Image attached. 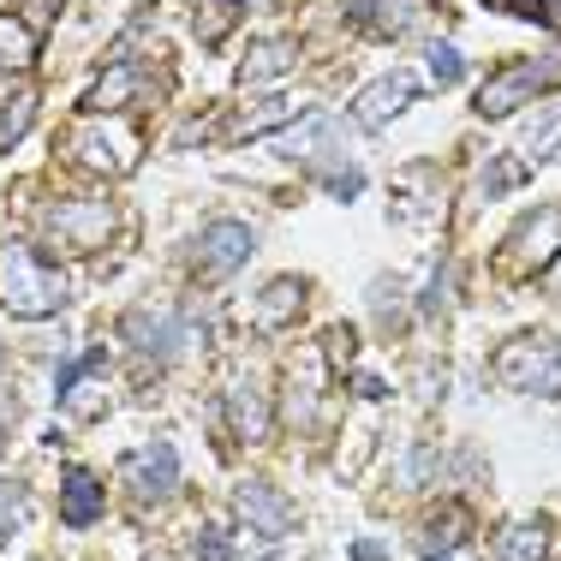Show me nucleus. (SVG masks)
<instances>
[{"label":"nucleus","instance_id":"20","mask_svg":"<svg viewBox=\"0 0 561 561\" xmlns=\"http://www.w3.org/2000/svg\"><path fill=\"white\" fill-rule=\"evenodd\" d=\"M31 114H36V90L31 84H12V102H7V114H0V150H7L12 138H24Z\"/></svg>","mask_w":561,"mask_h":561},{"label":"nucleus","instance_id":"17","mask_svg":"<svg viewBox=\"0 0 561 561\" xmlns=\"http://www.w3.org/2000/svg\"><path fill=\"white\" fill-rule=\"evenodd\" d=\"M131 90H138V66H131V60H114L108 72L96 78V90H90V108H96V114H114V108H126V102H131Z\"/></svg>","mask_w":561,"mask_h":561},{"label":"nucleus","instance_id":"13","mask_svg":"<svg viewBox=\"0 0 561 561\" xmlns=\"http://www.w3.org/2000/svg\"><path fill=\"white\" fill-rule=\"evenodd\" d=\"M550 556V519H514L496 531V561H543Z\"/></svg>","mask_w":561,"mask_h":561},{"label":"nucleus","instance_id":"28","mask_svg":"<svg viewBox=\"0 0 561 561\" xmlns=\"http://www.w3.org/2000/svg\"><path fill=\"white\" fill-rule=\"evenodd\" d=\"M436 472V454L431 448H412L407 454V484H419V478H431Z\"/></svg>","mask_w":561,"mask_h":561},{"label":"nucleus","instance_id":"7","mask_svg":"<svg viewBox=\"0 0 561 561\" xmlns=\"http://www.w3.org/2000/svg\"><path fill=\"white\" fill-rule=\"evenodd\" d=\"M126 484L138 502H162L180 490V454H173V443H150L144 454H131L126 466Z\"/></svg>","mask_w":561,"mask_h":561},{"label":"nucleus","instance_id":"23","mask_svg":"<svg viewBox=\"0 0 561 561\" xmlns=\"http://www.w3.org/2000/svg\"><path fill=\"white\" fill-rule=\"evenodd\" d=\"M263 431H270V407H263V394H239V436L257 443Z\"/></svg>","mask_w":561,"mask_h":561},{"label":"nucleus","instance_id":"24","mask_svg":"<svg viewBox=\"0 0 561 561\" xmlns=\"http://www.w3.org/2000/svg\"><path fill=\"white\" fill-rule=\"evenodd\" d=\"M299 299H305L299 280H287V287H270V293H263V323H275V317H293V311H299Z\"/></svg>","mask_w":561,"mask_h":561},{"label":"nucleus","instance_id":"4","mask_svg":"<svg viewBox=\"0 0 561 561\" xmlns=\"http://www.w3.org/2000/svg\"><path fill=\"white\" fill-rule=\"evenodd\" d=\"M556 370H561V341L550 335H526L502 346V377L514 389H556Z\"/></svg>","mask_w":561,"mask_h":561},{"label":"nucleus","instance_id":"25","mask_svg":"<svg viewBox=\"0 0 561 561\" xmlns=\"http://www.w3.org/2000/svg\"><path fill=\"white\" fill-rule=\"evenodd\" d=\"M424 55H431V78H436V84H460V72H466V66H460V48L431 43Z\"/></svg>","mask_w":561,"mask_h":561},{"label":"nucleus","instance_id":"26","mask_svg":"<svg viewBox=\"0 0 561 561\" xmlns=\"http://www.w3.org/2000/svg\"><path fill=\"white\" fill-rule=\"evenodd\" d=\"M197 556H204V561H233V531H227V526H204V531H197Z\"/></svg>","mask_w":561,"mask_h":561},{"label":"nucleus","instance_id":"10","mask_svg":"<svg viewBox=\"0 0 561 561\" xmlns=\"http://www.w3.org/2000/svg\"><path fill=\"white\" fill-rule=\"evenodd\" d=\"M275 150L280 156H293V162H299V156H335V119H329L323 108H311V114H299L293 119V126H280L275 131Z\"/></svg>","mask_w":561,"mask_h":561},{"label":"nucleus","instance_id":"32","mask_svg":"<svg viewBox=\"0 0 561 561\" xmlns=\"http://www.w3.org/2000/svg\"><path fill=\"white\" fill-rule=\"evenodd\" d=\"M556 287H561V263H556Z\"/></svg>","mask_w":561,"mask_h":561},{"label":"nucleus","instance_id":"30","mask_svg":"<svg viewBox=\"0 0 561 561\" xmlns=\"http://www.w3.org/2000/svg\"><path fill=\"white\" fill-rule=\"evenodd\" d=\"M353 561H389V550H382V543H370V538H358L353 543Z\"/></svg>","mask_w":561,"mask_h":561},{"label":"nucleus","instance_id":"27","mask_svg":"<svg viewBox=\"0 0 561 561\" xmlns=\"http://www.w3.org/2000/svg\"><path fill=\"white\" fill-rule=\"evenodd\" d=\"M323 185L341 197V204H353V197L365 192V173H358V168H335V173H323Z\"/></svg>","mask_w":561,"mask_h":561},{"label":"nucleus","instance_id":"8","mask_svg":"<svg viewBox=\"0 0 561 561\" xmlns=\"http://www.w3.org/2000/svg\"><path fill=\"white\" fill-rule=\"evenodd\" d=\"M556 245H561V209H531V216L514 227V239H507L502 257L519 263V270H531V263H543Z\"/></svg>","mask_w":561,"mask_h":561},{"label":"nucleus","instance_id":"16","mask_svg":"<svg viewBox=\"0 0 561 561\" xmlns=\"http://www.w3.org/2000/svg\"><path fill=\"white\" fill-rule=\"evenodd\" d=\"M60 514H66V526H90V519L102 514V484L84 472V466H72L66 472V496H60Z\"/></svg>","mask_w":561,"mask_h":561},{"label":"nucleus","instance_id":"11","mask_svg":"<svg viewBox=\"0 0 561 561\" xmlns=\"http://www.w3.org/2000/svg\"><path fill=\"white\" fill-rule=\"evenodd\" d=\"M293 60H299V48H293L287 36H263V43L251 48L245 60H239V90H257V84H270V78H280Z\"/></svg>","mask_w":561,"mask_h":561},{"label":"nucleus","instance_id":"9","mask_svg":"<svg viewBox=\"0 0 561 561\" xmlns=\"http://www.w3.org/2000/svg\"><path fill=\"white\" fill-rule=\"evenodd\" d=\"M233 507L263 531V538H287V531H293V507H287V496H280L275 484H257V478H251V484H239L233 490Z\"/></svg>","mask_w":561,"mask_h":561},{"label":"nucleus","instance_id":"12","mask_svg":"<svg viewBox=\"0 0 561 561\" xmlns=\"http://www.w3.org/2000/svg\"><path fill=\"white\" fill-rule=\"evenodd\" d=\"M126 335H131V346H144V353H180V346H192L180 317H162V311H138L126 323Z\"/></svg>","mask_w":561,"mask_h":561},{"label":"nucleus","instance_id":"29","mask_svg":"<svg viewBox=\"0 0 561 561\" xmlns=\"http://www.w3.org/2000/svg\"><path fill=\"white\" fill-rule=\"evenodd\" d=\"M60 7H66V0H24V12H31V24H48Z\"/></svg>","mask_w":561,"mask_h":561},{"label":"nucleus","instance_id":"31","mask_svg":"<svg viewBox=\"0 0 561 561\" xmlns=\"http://www.w3.org/2000/svg\"><path fill=\"white\" fill-rule=\"evenodd\" d=\"M358 394H377L382 400V394H389V382H382V377H358Z\"/></svg>","mask_w":561,"mask_h":561},{"label":"nucleus","instance_id":"2","mask_svg":"<svg viewBox=\"0 0 561 561\" xmlns=\"http://www.w3.org/2000/svg\"><path fill=\"white\" fill-rule=\"evenodd\" d=\"M556 84H561V55H538V60L514 66V72H496V78H490L484 96H478V114H484V119H502V114H514L519 102L543 96V90H556Z\"/></svg>","mask_w":561,"mask_h":561},{"label":"nucleus","instance_id":"18","mask_svg":"<svg viewBox=\"0 0 561 561\" xmlns=\"http://www.w3.org/2000/svg\"><path fill=\"white\" fill-rule=\"evenodd\" d=\"M531 162H519V156H496V162H484V173H478V197H507L514 185H526Z\"/></svg>","mask_w":561,"mask_h":561},{"label":"nucleus","instance_id":"33","mask_svg":"<svg viewBox=\"0 0 561 561\" xmlns=\"http://www.w3.org/2000/svg\"><path fill=\"white\" fill-rule=\"evenodd\" d=\"M227 7H239V0H227Z\"/></svg>","mask_w":561,"mask_h":561},{"label":"nucleus","instance_id":"6","mask_svg":"<svg viewBox=\"0 0 561 561\" xmlns=\"http://www.w3.org/2000/svg\"><path fill=\"white\" fill-rule=\"evenodd\" d=\"M245 257H251V227H239V221H216L192 239V263L204 275H233Z\"/></svg>","mask_w":561,"mask_h":561},{"label":"nucleus","instance_id":"1","mask_svg":"<svg viewBox=\"0 0 561 561\" xmlns=\"http://www.w3.org/2000/svg\"><path fill=\"white\" fill-rule=\"evenodd\" d=\"M66 275L55 263H43L24 239H7L0 245V305H7L12 317H48L66 305Z\"/></svg>","mask_w":561,"mask_h":561},{"label":"nucleus","instance_id":"19","mask_svg":"<svg viewBox=\"0 0 561 561\" xmlns=\"http://www.w3.org/2000/svg\"><path fill=\"white\" fill-rule=\"evenodd\" d=\"M0 60H7L12 72H31V66H36V43H31V24L7 19V12H0Z\"/></svg>","mask_w":561,"mask_h":561},{"label":"nucleus","instance_id":"15","mask_svg":"<svg viewBox=\"0 0 561 561\" xmlns=\"http://www.w3.org/2000/svg\"><path fill=\"white\" fill-rule=\"evenodd\" d=\"M358 24H370L377 36H407L419 24V0H353Z\"/></svg>","mask_w":561,"mask_h":561},{"label":"nucleus","instance_id":"14","mask_svg":"<svg viewBox=\"0 0 561 561\" xmlns=\"http://www.w3.org/2000/svg\"><path fill=\"white\" fill-rule=\"evenodd\" d=\"M466 531H472V519H466V507H460V502L436 507L431 526H419V556H448V550H460Z\"/></svg>","mask_w":561,"mask_h":561},{"label":"nucleus","instance_id":"21","mask_svg":"<svg viewBox=\"0 0 561 561\" xmlns=\"http://www.w3.org/2000/svg\"><path fill=\"white\" fill-rule=\"evenodd\" d=\"M280 119H287V102H270V108H251L245 119H233V126H227V138L239 144V138H257V131H270V126L280 131Z\"/></svg>","mask_w":561,"mask_h":561},{"label":"nucleus","instance_id":"5","mask_svg":"<svg viewBox=\"0 0 561 561\" xmlns=\"http://www.w3.org/2000/svg\"><path fill=\"white\" fill-rule=\"evenodd\" d=\"M412 102H419V78H412V72H389V78H377V84L358 90L353 119H358L365 131H377V126H389L394 114H407Z\"/></svg>","mask_w":561,"mask_h":561},{"label":"nucleus","instance_id":"3","mask_svg":"<svg viewBox=\"0 0 561 561\" xmlns=\"http://www.w3.org/2000/svg\"><path fill=\"white\" fill-rule=\"evenodd\" d=\"M43 233L72 251H90L114 233V204H102V197H60V204H48Z\"/></svg>","mask_w":561,"mask_h":561},{"label":"nucleus","instance_id":"22","mask_svg":"<svg viewBox=\"0 0 561 561\" xmlns=\"http://www.w3.org/2000/svg\"><path fill=\"white\" fill-rule=\"evenodd\" d=\"M24 502H31V490H24L19 478H7V472H0V538H7V531L24 519Z\"/></svg>","mask_w":561,"mask_h":561}]
</instances>
